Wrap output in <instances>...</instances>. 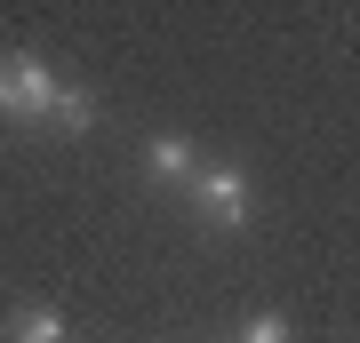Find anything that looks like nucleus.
I'll return each instance as SVG.
<instances>
[{
  "label": "nucleus",
  "instance_id": "obj_1",
  "mask_svg": "<svg viewBox=\"0 0 360 343\" xmlns=\"http://www.w3.org/2000/svg\"><path fill=\"white\" fill-rule=\"evenodd\" d=\"M56 104V72L40 56H0V112L8 120H49Z\"/></svg>",
  "mask_w": 360,
  "mask_h": 343
},
{
  "label": "nucleus",
  "instance_id": "obj_2",
  "mask_svg": "<svg viewBox=\"0 0 360 343\" xmlns=\"http://www.w3.org/2000/svg\"><path fill=\"white\" fill-rule=\"evenodd\" d=\"M193 208L208 224H248V176L232 160H208V168H193Z\"/></svg>",
  "mask_w": 360,
  "mask_h": 343
},
{
  "label": "nucleus",
  "instance_id": "obj_3",
  "mask_svg": "<svg viewBox=\"0 0 360 343\" xmlns=\"http://www.w3.org/2000/svg\"><path fill=\"white\" fill-rule=\"evenodd\" d=\"M144 168H153V184H193V144H184V136H153V144H144Z\"/></svg>",
  "mask_w": 360,
  "mask_h": 343
},
{
  "label": "nucleus",
  "instance_id": "obj_4",
  "mask_svg": "<svg viewBox=\"0 0 360 343\" xmlns=\"http://www.w3.org/2000/svg\"><path fill=\"white\" fill-rule=\"evenodd\" d=\"M8 343H65V311H49V304H25L8 319Z\"/></svg>",
  "mask_w": 360,
  "mask_h": 343
},
{
  "label": "nucleus",
  "instance_id": "obj_5",
  "mask_svg": "<svg viewBox=\"0 0 360 343\" xmlns=\"http://www.w3.org/2000/svg\"><path fill=\"white\" fill-rule=\"evenodd\" d=\"M49 120L65 128V136H89V128H96V96H89V88H56Z\"/></svg>",
  "mask_w": 360,
  "mask_h": 343
},
{
  "label": "nucleus",
  "instance_id": "obj_6",
  "mask_svg": "<svg viewBox=\"0 0 360 343\" xmlns=\"http://www.w3.org/2000/svg\"><path fill=\"white\" fill-rule=\"evenodd\" d=\"M240 343H296V335H288V319H281V311H264V319H248V335H240Z\"/></svg>",
  "mask_w": 360,
  "mask_h": 343
}]
</instances>
